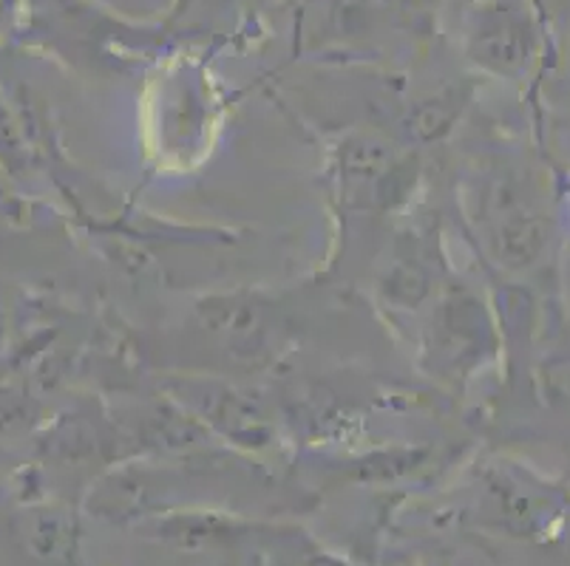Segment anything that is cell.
Segmentation results:
<instances>
[{"label": "cell", "instance_id": "obj_1", "mask_svg": "<svg viewBox=\"0 0 570 566\" xmlns=\"http://www.w3.org/2000/svg\"><path fill=\"white\" fill-rule=\"evenodd\" d=\"M502 241H505V252L514 258V264L528 261L537 256V249L542 247V225L533 216H522L517 212L511 221L502 227Z\"/></svg>", "mask_w": 570, "mask_h": 566}]
</instances>
